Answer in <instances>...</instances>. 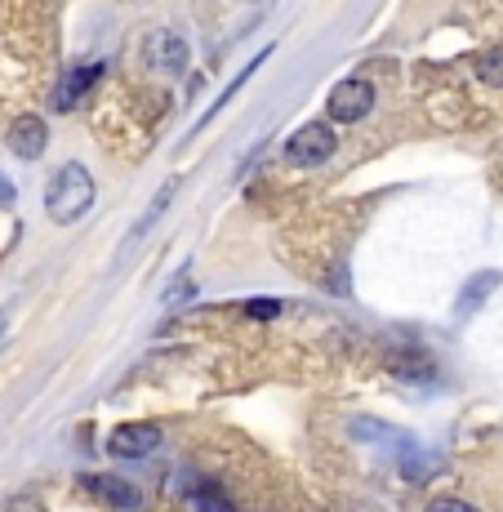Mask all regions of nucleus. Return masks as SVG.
<instances>
[{"label":"nucleus","instance_id":"f257e3e1","mask_svg":"<svg viewBox=\"0 0 503 512\" xmlns=\"http://www.w3.org/2000/svg\"><path fill=\"white\" fill-rule=\"evenodd\" d=\"M94 205V179L85 165H63V170L54 174V183H49L45 192V214L58 223V228H72L76 219H85Z\"/></svg>","mask_w":503,"mask_h":512},{"label":"nucleus","instance_id":"f03ea898","mask_svg":"<svg viewBox=\"0 0 503 512\" xmlns=\"http://www.w3.org/2000/svg\"><path fill=\"white\" fill-rule=\"evenodd\" d=\"M334 147H339V134H334L325 121H308L285 139V161L303 165V170H317V165H325L334 156Z\"/></svg>","mask_w":503,"mask_h":512},{"label":"nucleus","instance_id":"7ed1b4c3","mask_svg":"<svg viewBox=\"0 0 503 512\" xmlns=\"http://www.w3.org/2000/svg\"><path fill=\"white\" fill-rule=\"evenodd\" d=\"M374 107V85L361 81V76H352V81H339L325 98V112H330L334 125H357L361 116H370Z\"/></svg>","mask_w":503,"mask_h":512},{"label":"nucleus","instance_id":"20e7f679","mask_svg":"<svg viewBox=\"0 0 503 512\" xmlns=\"http://www.w3.org/2000/svg\"><path fill=\"white\" fill-rule=\"evenodd\" d=\"M161 437L165 432L156 428V423H121V428H112V437H107V450H112L116 459H147L161 450Z\"/></svg>","mask_w":503,"mask_h":512},{"label":"nucleus","instance_id":"39448f33","mask_svg":"<svg viewBox=\"0 0 503 512\" xmlns=\"http://www.w3.org/2000/svg\"><path fill=\"white\" fill-rule=\"evenodd\" d=\"M143 58H147V67H156V72L179 76L183 67H187V58H192V49H187V41H183L179 32L161 27V32H152L143 41Z\"/></svg>","mask_w":503,"mask_h":512},{"label":"nucleus","instance_id":"423d86ee","mask_svg":"<svg viewBox=\"0 0 503 512\" xmlns=\"http://www.w3.org/2000/svg\"><path fill=\"white\" fill-rule=\"evenodd\" d=\"M5 143L14 156H23V161H41L45 147H49V130L41 116H18L14 125L5 130Z\"/></svg>","mask_w":503,"mask_h":512},{"label":"nucleus","instance_id":"0eeeda50","mask_svg":"<svg viewBox=\"0 0 503 512\" xmlns=\"http://www.w3.org/2000/svg\"><path fill=\"white\" fill-rule=\"evenodd\" d=\"M85 486H90L103 504H112L121 512L143 508V490H138L134 481H125V477H112V472H94V477H85Z\"/></svg>","mask_w":503,"mask_h":512},{"label":"nucleus","instance_id":"6e6552de","mask_svg":"<svg viewBox=\"0 0 503 512\" xmlns=\"http://www.w3.org/2000/svg\"><path fill=\"white\" fill-rule=\"evenodd\" d=\"M98 76H103V63H90V67H76V72H67L63 85H58V94H54V107H58V112H67L76 98H85V90H90Z\"/></svg>","mask_w":503,"mask_h":512},{"label":"nucleus","instance_id":"1a4fd4ad","mask_svg":"<svg viewBox=\"0 0 503 512\" xmlns=\"http://www.w3.org/2000/svg\"><path fill=\"white\" fill-rule=\"evenodd\" d=\"M348 432H352V437H361V441H383V446H401V455H410V450H414V437H406V432H397V428H388V423H379V419H352V423H348Z\"/></svg>","mask_w":503,"mask_h":512},{"label":"nucleus","instance_id":"9d476101","mask_svg":"<svg viewBox=\"0 0 503 512\" xmlns=\"http://www.w3.org/2000/svg\"><path fill=\"white\" fill-rule=\"evenodd\" d=\"M503 285V272H495V268H486V272H477L468 285H463V294H459V312H477L481 303L490 299Z\"/></svg>","mask_w":503,"mask_h":512},{"label":"nucleus","instance_id":"9b49d317","mask_svg":"<svg viewBox=\"0 0 503 512\" xmlns=\"http://www.w3.org/2000/svg\"><path fill=\"white\" fill-rule=\"evenodd\" d=\"M392 374H397V379H410V383H428L432 374H437V366H432V357L428 352H397V357H392Z\"/></svg>","mask_w":503,"mask_h":512},{"label":"nucleus","instance_id":"f8f14e48","mask_svg":"<svg viewBox=\"0 0 503 512\" xmlns=\"http://www.w3.org/2000/svg\"><path fill=\"white\" fill-rule=\"evenodd\" d=\"M477 76L490 85V90H503V45L486 49V54L477 58Z\"/></svg>","mask_w":503,"mask_h":512},{"label":"nucleus","instance_id":"ddd939ff","mask_svg":"<svg viewBox=\"0 0 503 512\" xmlns=\"http://www.w3.org/2000/svg\"><path fill=\"white\" fill-rule=\"evenodd\" d=\"M192 508L196 512H236L228 499L219 495V490H192Z\"/></svg>","mask_w":503,"mask_h":512},{"label":"nucleus","instance_id":"4468645a","mask_svg":"<svg viewBox=\"0 0 503 512\" xmlns=\"http://www.w3.org/2000/svg\"><path fill=\"white\" fill-rule=\"evenodd\" d=\"M276 308H281L276 299H250V303H245V312H250V317H276Z\"/></svg>","mask_w":503,"mask_h":512},{"label":"nucleus","instance_id":"2eb2a0df","mask_svg":"<svg viewBox=\"0 0 503 512\" xmlns=\"http://www.w3.org/2000/svg\"><path fill=\"white\" fill-rule=\"evenodd\" d=\"M428 512H477V508L459 504V499H437V504H428Z\"/></svg>","mask_w":503,"mask_h":512},{"label":"nucleus","instance_id":"dca6fc26","mask_svg":"<svg viewBox=\"0 0 503 512\" xmlns=\"http://www.w3.org/2000/svg\"><path fill=\"white\" fill-rule=\"evenodd\" d=\"M9 201H14V183L0 179V205H9Z\"/></svg>","mask_w":503,"mask_h":512}]
</instances>
